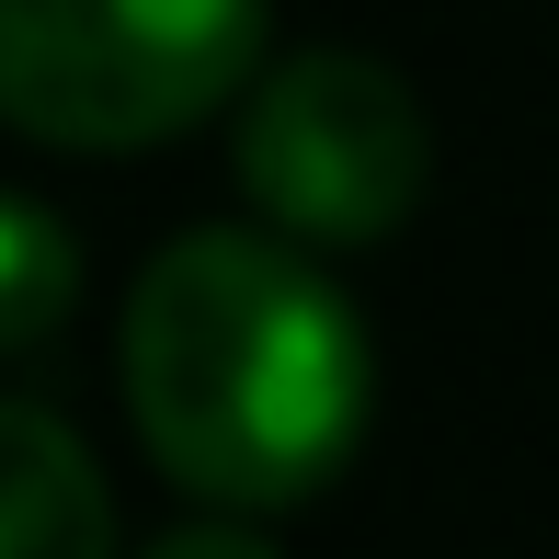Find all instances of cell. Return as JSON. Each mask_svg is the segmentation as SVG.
<instances>
[{"mask_svg":"<svg viewBox=\"0 0 559 559\" xmlns=\"http://www.w3.org/2000/svg\"><path fill=\"white\" fill-rule=\"evenodd\" d=\"M366 320L263 228H194L126 297V412L183 491L286 514L366 445Z\"/></svg>","mask_w":559,"mask_h":559,"instance_id":"obj_1","label":"cell"},{"mask_svg":"<svg viewBox=\"0 0 559 559\" xmlns=\"http://www.w3.org/2000/svg\"><path fill=\"white\" fill-rule=\"evenodd\" d=\"M0 559H115L104 468L35 400H0Z\"/></svg>","mask_w":559,"mask_h":559,"instance_id":"obj_4","label":"cell"},{"mask_svg":"<svg viewBox=\"0 0 559 559\" xmlns=\"http://www.w3.org/2000/svg\"><path fill=\"white\" fill-rule=\"evenodd\" d=\"M263 58V0H0V115L46 148H148Z\"/></svg>","mask_w":559,"mask_h":559,"instance_id":"obj_2","label":"cell"},{"mask_svg":"<svg viewBox=\"0 0 559 559\" xmlns=\"http://www.w3.org/2000/svg\"><path fill=\"white\" fill-rule=\"evenodd\" d=\"M148 559H274V548L251 537V525H183V537H160Z\"/></svg>","mask_w":559,"mask_h":559,"instance_id":"obj_6","label":"cell"},{"mask_svg":"<svg viewBox=\"0 0 559 559\" xmlns=\"http://www.w3.org/2000/svg\"><path fill=\"white\" fill-rule=\"evenodd\" d=\"M81 309V240L35 194H0V354H35Z\"/></svg>","mask_w":559,"mask_h":559,"instance_id":"obj_5","label":"cell"},{"mask_svg":"<svg viewBox=\"0 0 559 559\" xmlns=\"http://www.w3.org/2000/svg\"><path fill=\"white\" fill-rule=\"evenodd\" d=\"M435 183V126H423L412 81L354 46H309V58L263 69L240 104V194L263 206L274 240L354 251L389 240Z\"/></svg>","mask_w":559,"mask_h":559,"instance_id":"obj_3","label":"cell"}]
</instances>
